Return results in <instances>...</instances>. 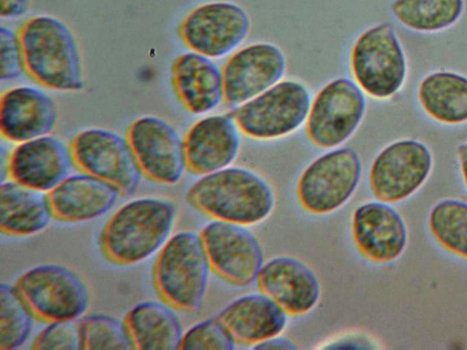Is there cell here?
<instances>
[{
    "instance_id": "6da1fadb",
    "label": "cell",
    "mask_w": 467,
    "mask_h": 350,
    "mask_svg": "<svg viewBox=\"0 0 467 350\" xmlns=\"http://www.w3.org/2000/svg\"><path fill=\"white\" fill-rule=\"evenodd\" d=\"M177 216L175 203L159 197H142L120 206L106 221L99 243L114 264L140 263L162 248Z\"/></svg>"
},
{
    "instance_id": "7a4b0ae2",
    "label": "cell",
    "mask_w": 467,
    "mask_h": 350,
    "mask_svg": "<svg viewBox=\"0 0 467 350\" xmlns=\"http://www.w3.org/2000/svg\"><path fill=\"white\" fill-rule=\"evenodd\" d=\"M185 198L192 208L213 220L244 226L263 221L275 206L273 188L262 175L232 165L201 176Z\"/></svg>"
},
{
    "instance_id": "3957f363",
    "label": "cell",
    "mask_w": 467,
    "mask_h": 350,
    "mask_svg": "<svg viewBox=\"0 0 467 350\" xmlns=\"http://www.w3.org/2000/svg\"><path fill=\"white\" fill-rule=\"evenodd\" d=\"M27 74L41 86L57 91L83 88L81 55L68 26L57 17L39 15L18 32Z\"/></svg>"
},
{
    "instance_id": "277c9868",
    "label": "cell",
    "mask_w": 467,
    "mask_h": 350,
    "mask_svg": "<svg viewBox=\"0 0 467 350\" xmlns=\"http://www.w3.org/2000/svg\"><path fill=\"white\" fill-rule=\"evenodd\" d=\"M211 267L199 233L180 232L159 251L152 268V282L160 298L174 310L193 313L200 309Z\"/></svg>"
},
{
    "instance_id": "5b68a950",
    "label": "cell",
    "mask_w": 467,
    "mask_h": 350,
    "mask_svg": "<svg viewBox=\"0 0 467 350\" xmlns=\"http://www.w3.org/2000/svg\"><path fill=\"white\" fill-rule=\"evenodd\" d=\"M311 100L305 82L285 77L234 108L231 115L244 136L260 141L276 140L304 127Z\"/></svg>"
},
{
    "instance_id": "8992f818",
    "label": "cell",
    "mask_w": 467,
    "mask_h": 350,
    "mask_svg": "<svg viewBox=\"0 0 467 350\" xmlns=\"http://www.w3.org/2000/svg\"><path fill=\"white\" fill-rule=\"evenodd\" d=\"M352 79L366 94L377 100L393 98L403 87L407 60L401 43L386 22L360 32L348 54Z\"/></svg>"
},
{
    "instance_id": "52a82bcc",
    "label": "cell",
    "mask_w": 467,
    "mask_h": 350,
    "mask_svg": "<svg viewBox=\"0 0 467 350\" xmlns=\"http://www.w3.org/2000/svg\"><path fill=\"white\" fill-rule=\"evenodd\" d=\"M366 94L348 77L326 82L312 96L304 131L315 147L343 146L360 127L367 110Z\"/></svg>"
},
{
    "instance_id": "ba28073f",
    "label": "cell",
    "mask_w": 467,
    "mask_h": 350,
    "mask_svg": "<svg viewBox=\"0 0 467 350\" xmlns=\"http://www.w3.org/2000/svg\"><path fill=\"white\" fill-rule=\"evenodd\" d=\"M361 174V160L354 149L341 146L327 149L301 172L296 186L297 201L311 214L336 211L355 193Z\"/></svg>"
},
{
    "instance_id": "9c48e42d",
    "label": "cell",
    "mask_w": 467,
    "mask_h": 350,
    "mask_svg": "<svg viewBox=\"0 0 467 350\" xmlns=\"http://www.w3.org/2000/svg\"><path fill=\"white\" fill-rule=\"evenodd\" d=\"M35 318L46 323L80 319L89 295L82 279L72 270L47 263L34 266L14 283Z\"/></svg>"
},
{
    "instance_id": "30bf717a",
    "label": "cell",
    "mask_w": 467,
    "mask_h": 350,
    "mask_svg": "<svg viewBox=\"0 0 467 350\" xmlns=\"http://www.w3.org/2000/svg\"><path fill=\"white\" fill-rule=\"evenodd\" d=\"M251 27L250 15L244 6L233 1L214 0L191 9L178 31L191 51L214 60L228 57L244 45Z\"/></svg>"
},
{
    "instance_id": "8fae6325",
    "label": "cell",
    "mask_w": 467,
    "mask_h": 350,
    "mask_svg": "<svg viewBox=\"0 0 467 350\" xmlns=\"http://www.w3.org/2000/svg\"><path fill=\"white\" fill-rule=\"evenodd\" d=\"M75 166L115 186L121 195L139 187L141 170L127 138L102 128L78 132L70 143Z\"/></svg>"
},
{
    "instance_id": "7c38bea8",
    "label": "cell",
    "mask_w": 467,
    "mask_h": 350,
    "mask_svg": "<svg viewBox=\"0 0 467 350\" xmlns=\"http://www.w3.org/2000/svg\"><path fill=\"white\" fill-rule=\"evenodd\" d=\"M431 168L432 155L426 144L414 139L395 140L373 159L368 175L369 189L378 201H404L424 184Z\"/></svg>"
},
{
    "instance_id": "4fadbf2b",
    "label": "cell",
    "mask_w": 467,
    "mask_h": 350,
    "mask_svg": "<svg viewBox=\"0 0 467 350\" xmlns=\"http://www.w3.org/2000/svg\"><path fill=\"white\" fill-rule=\"evenodd\" d=\"M221 68L223 104L234 108L285 78L287 58L276 44L254 41L226 57Z\"/></svg>"
},
{
    "instance_id": "5bb4252c",
    "label": "cell",
    "mask_w": 467,
    "mask_h": 350,
    "mask_svg": "<svg viewBox=\"0 0 467 350\" xmlns=\"http://www.w3.org/2000/svg\"><path fill=\"white\" fill-rule=\"evenodd\" d=\"M211 270L224 282L245 287L255 282L264 264L256 237L246 226L213 220L199 232Z\"/></svg>"
},
{
    "instance_id": "9a60e30c",
    "label": "cell",
    "mask_w": 467,
    "mask_h": 350,
    "mask_svg": "<svg viewBox=\"0 0 467 350\" xmlns=\"http://www.w3.org/2000/svg\"><path fill=\"white\" fill-rule=\"evenodd\" d=\"M126 138L143 176L165 185L182 179L187 170L184 141L171 123L143 116L130 125Z\"/></svg>"
},
{
    "instance_id": "2e32d148",
    "label": "cell",
    "mask_w": 467,
    "mask_h": 350,
    "mask_svg": "<svg viewBox=\"0 0 467 350\" xmlns=\"http://www.w3.org/2000/svg\"><path fill=\"white\" fill-rule=\"evenodd\" d=\"M74 165L70 147L48 134L18 143L7 158L6 172L26 187L48 192L70 175Z\"/></svg>"
},
{
    "instance_id": "e0dca14e",
    "label": "cell",
    "mask_w": 467,
    "mask_h": 350,
    "mask_svg": "<svg viewBox=\"0 0 467 350\" xmlns=\"http://www.w3.org/2000/svg\"><path fill=\"white\" fill-rule=\"evenodd\" d=\"M353 242L358 252L374 263H389L399 258L408 242L406 224L389 203L368 201L353 212Z\"/></svg>"
},
{
    "instance_id": "ac0fdd59",
    "label": "cell",
    "mask_w": 467,
    "mask_h": 350,
    "mask_svg": "<svg viewBox=\"0 0 467 350\" xmlns=\"http://www.w3.org/2000/svg\"><path fill=\"white\" fill-rule=\"evenodd\" d=\"M241 134L231 113L198 119L183 138L187 170L201 177L231 166L240 150Z\"/></svg>"
},
{
    "instance_id": "d6986e66",
    "label": "cell",
    "mask_w": 467,
    "mask_h": 350,
    "mask_svg": "<svg viewBox=\"0 0 467 350\" xmlns=\"http://www.w3.org/2000/svg\"><path fill=\"white\" fill-rule=\"evenodd\" d=\"M255 283L261 293L292 316L310 312L321 294L320 283L314 271L291 256H276L264 262Z\"/></svg>"
},
{
    "instance_id": "ffe728a7",
    "label": "cell",
    "mask_w": 467,
    "mask_h": 350,
    "mask_svg": "<svg viewBox=\"0 0 467 350\" xmlns=\"http://www.w3.org/2000/svg\"><path fill=\"white\" fill-rule=\"evenodd\" d=\"M57 120L53 98L40 88L20 86L3 93L0 102V131L16 143L48 135Z\"/></svg>"
},
{
    "instance_id": "44dd1931",
    "label": "cell",
    "mask_w": 467,
    "mask_h": 350,
    "mask_svg": "<svg viewBox=\"0 0 467 350\" xmlns=\"http://www.w3.org/2000/svg\"><path fill=\"white\" fill-rule=\"evenodd\" d=\"M54 219L67 223L95 220L109 211L121 195L112 184L90 174H70L47 192Z\"/></svg>"
},
{
    "instance_id": "7402d4cb",
    "label": "cell",
    "mask_w": 467,
    "mask_h": 350,
    "mask_svg": "<svg viewBox=\"0 0 467 350\" xmlns=\"http://www.w3.org/2000/svg\"><path fill=\"white\" fill-rule=\"evenodd\" d=\"M174 92L192 114L206 115L223 104L222 68L193 51L178 56L171 66Z\"/></svg>"
},
{
    "instance_id": "603a6c76",
    "label": "cell",
    "mask_w": 467,
    "mask_h": 350,
    "mask_svg": "<svg viewBox=\"0 0 467 350\" xmlns=\"http://www.w3.org/2000/svg\"><path fill=\"white\" fill-rule=\"evenodd\" d=\"M288 314L263 293L240 296L216 315L235 344L254 346L279 335Z\"/></svg>"
},
{
    "instance_id": "cb8c5ba5",
    "label": "cell",
    "mask_w": 467,
    "mask_h": 350,
    "mask_svg": "<svg viewBox=\"0 0 467 350\" xmlns=\"http://www.w3.org/2000/svg\"><path fill=\"white\" fill-rule=\"evenodd\" d=\"M54 219L47 193L13 180L0 186V230L9 236H29L46 229Z\"/></svg>"
},
{
    "instance_id": "d4e9b609",
    "label": "cell",
    "mask_w": 467,
    "mask_h": 350,
    "mask_svg": "<svg viewBox=\"0 0 467 350\" xmlns=\"http://www.w3.org/2000/svg\"><path fill=\"white\" fill-rule=\"evenodd\" d=\"M173 310L163 301H144L132 306L123 321L134 349H180L184 332Z\"/></svg>"
},
{
    "instance_id": "484cf974",
    "label": "cell",
    "mask_w": 467,
    "mask_h": 350,
    "mask_svg": "<svg viewBox=\"0 0 467 350\" xmlns=\"http://www.w3.org/2000/svg\"><path fill=\"white\" fill-rule=\"evenodd\" d=\"M424 112L437 122L459 125L467 122V77L438 70L425 76L417 89Z\"/></svg>"
},
{
    "instance_id": "4316f807",
    "label": "cell",
    "mask_w": 467,
    "mask_h": 350,
    "mask_svg": "<svg viewBox=\"0 0 467 350\" xmlns=\"http://www.w3.org/2000/svg\"><path fill=\"white\" fill-rule=\"evenodd\" d=\"M463 8V0H394L390 5L401 25L424 33L451 26L462 16Z\"/></svg>"
},
{
    "instance_id": "83f0119b",
    "label": "cell",
    "mask_w": 467,
    "mask_h": 350,
    "mask_svg": "<svg viewBox=\"0 0 467 350\" xmlns=\"http://www.w3.org/2000/svg\"><path fill=\"white\" fill-rule=\"evenodd\" d=\"M429 228L436 242L447 251L467 258V202L444 199L429 214Z\"/></svg>"
},
{
    "instance_id": "f1b7e54d",
    "label": "cell",
    "mask_w": 467,
    "mask_h": 350,
    "mask_svg": "<svg viewBox=\"0 0 467 350\" xmlns=\"http://www.w3.org/2000/svg\"><path fill=\"white\" fill-rule=\"evenodd\" d=\"M34 314L14 284L0 287V349L14 350L28 339Z\"/></svg>"
},
{
    "instance_id": "f546056e",
    "label": "cell",
    "mask_w": 467,
    "mask_h": 350,
    "mask_svg": "<svg viewBox=\"0 0 467 350\" xmlns=\"http://www.w3.org/2000/svg\"><path fill=\"white\" fill-rule=\"evenodd\" d=\"M79 321L83 349H134L124 321L102 314L86 315Z\"/></svg>"
},
{
    "instance_id": "4dcf8cb0",
    "label": "cell",
    "mask_w": 467,
    "mask_h": 350,
    "mask_svg": "<svg viewBox=\"0 0 467 350\" xmlns=\"http://www.w3.org/2000/svg\"><path fill=\"white\" fill-rule=\"evenodd\" d=\"M235 342L215 316L192 325L183 333L180 349L233 350Z\"/></svg>"
},
{
    "instance_id": "1f68e13d",
    "label": "cell",
    "mask_w": 467,
    "mask_h": 350,
    "mask_svg": "<svg viewBox=\"0 0 467 350\" xmlns=\"http://www.w3.org/2000/svg\"><path fill=\"white\" fill-rule=\"evenodd\" d=\"M34 350H80L83 349L80 321L64 320L48 323L35 337Z\"/></svg>"
},
{
    "instance_id": "d6a6232c",
    "label": "cell",
    "mask_w": 467,
    "mask_h": 350,
    "mask_svg": "<svg viewBox=\"0 0 467 350\" xmlns=\"http://www.w3.org/2000/svg\"><path fill=\"white\" fill-rule=\"evenodd\" d=\"M0 67L2 81L17 78L26 70L19 35L4 25L0 26Z\"/></svg>"
},
{
    "instance_id": "836d02e7",
    "label": "cell",
    "mask_w": 467,
    "mask_h": 350,
    "mask_svg": "<svg viewBox=\"0 0 467 350\" xmlns=\"http://www.w3.org/2000/svg\"><path fill=\"white\" fill-rule=\"evenodd\" d=\"M30 0H0V16L5 19H15L26 14Z\"/></svg>"
},
{
    "instance_id": "e575fe53",
    "label": "cell",
    "mask_w": 467,
    "mask_h": 350,
    "mask_svg": "<svg viewBox=\"0 0 467 350\" xmlns=\"http://www.w3.org/2000/svg\"><path fill=\"white\" fill-rule=\"evenodd\" d=\"M368 342L359 335H344L327 343L325 348H366Z\"/></svg>"
},
{
    "instance_id": "d590c367",
    "label": "cell",
    "mask_w": 467,
    "mask_h": 350,
    "mask_svg": "<svg viewBox=\"0 0 467 350\" xmlns=\"http://www.w3.org/2000/svg\"><path fill=\"white\" fill-rule=\"evenodd\" d=\"M279 335L268 338L256 345L253 346L254 349H265V350H294L296 346L293 342L286 338Z\"/></svg>"
},
{
    "instance_id": "8d00e7d4",
    "label": "cell",
    "mask_w": 467,
    "mask_h": 350,
    "mask_svg": "<svg viewBox=\"0 0 467 350\" xmlns=\"http://www.w3.org/2000/svg\"><path fill=\"white\" fill-rule=\"evenodd\" d=\"M457 156L464 184L467 188V142L457 148Z\"/></svg>"
}]
</instances>
